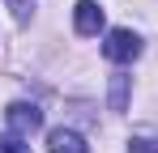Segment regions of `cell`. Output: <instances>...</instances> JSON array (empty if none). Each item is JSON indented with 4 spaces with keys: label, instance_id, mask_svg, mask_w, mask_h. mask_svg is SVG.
I'll return each mask as SVG.
<instances>
[{
    "label": "cell",
    "instance_id": "obj_2",
    "mask_svg": "<svg viewBox=\"0 0 158 153\" xmlns=\"http://www.w3.org/2000/svg\"><path fill=\"white\" fill-rule=\"evenodd\" d=\"M4 119L13 128V136H34V132L43 128V111H39L34 102H13V106L4 111Z\"/></svg>",
    "mask_w": 158,
    "mask_h": 153
},
{
    "label": "cell",
    "instance_id": "obj_6",
    "mask_svg": "<svg viewBox=\"0 0 158 153\" xmlns=\"http://www.w3.org/2000/svg\"><path fill=\"white\" fill-rule=\"evenodd\" d=\"M9 9H13V17L26 26L30 22V9H34V0H9Z\"/></svg>",
    "mask_w": 158,
    "mask_h": 153
},
{
    "label": "cell",
    "instance_id": "obj_4",
    "mask_svg": "<svg viewBox=\"0 0 158 153\" xmlns=\"http://www.w3.org/2000/svg\"><path fill=\"white\" fill-rule=\"evenodd\" d=\"M47 149H52V153H90V145L81 140L77 132H69V128H56L52 136H47Z\"/></svg>",
    "mask_w": 158,
    "mask_h": 153
},
{
    "label": "cell",
    "instance_id": "obj_8",
    "mask_svg": "<svg viewBox=\"0 0 158 153\" xmlns=\"http://www.w3.org/2000/svg\"><path fill=\"white\" fill-rule=\"evenodd\" d=\"M0 153H30L22 145V136H0Z\"/></svg>",
    "mask_w": 158,
    "mask_h": 153
},
{
    "label": "cell",
    "instance_id": "obj_1",
    "mask_svg": "<svg viewBox=\"0 0 158 153\" xmlns=\"http://www.w3.org/2000/svg\"><path fill=\"white\" fill-rule=\"evenodd\" d=\"M103 55L115 60V64H132V60L141 55V38H137L132 30H111L107 43H103Z\"/></svg>",
    "mask_w": 158,
    "mask_h": 153
},
{
    "label": "cell",
    "instance_id": "obj_7",
    "mask_svg": "<svg viewBox=\"0 0 158 153\" xmlns=\"http://www.w3.org/2000/svg\"><path fill=\"white\" fill-rule=\"evenodd\" d=\"M128 149H132V153H158V140H150V136H132Z\"/></svg>",
    "mask_w": 158,
    "mask_h": 153
},
{
    "label": "cell",
    "instance_id": "obj_3",
    "mask_svg": "<svg viewBox=\"0 0 158 153\" xmlns=\"http://www.w3.org/2000/svg\"><path fill=\"white\" fill-rule=\"evenodd\" d=\"M73 17H77V34H98L103 30V9L94 0H81L77 9H73Z\"/></svg>",
    "mask_w": 158,
    "mask_h": 153
},
{
    "label": "cell",
    "instance_id": "obj_5",
    "mask_svg": "<svg viewBox=\"0 0 158 153\" xmlns=\"http://www.w3.org/2000/svg\"><path fill=\"white\" fill-rule=\"evenodd\" d=\"M124 106H128V76L115 73L111 76V111H124Z\"/></svg>",
    "mask_w": 158,
    "mask_h": 153
}]
</instances>
